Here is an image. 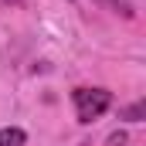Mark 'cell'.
<instances>
[{
	"label": "cell",
	"mask_w": 146,
	"mask_h": 146,
	"mask_svg": "<svg viewBox=\"0 0 146 146\" xmlns=\"http://www.w3.org/2000/svg\"><path fill=\"white\" fill-rule=\"evenodd\" d=\"M72 102H75L78 122H95V119L112 106V92H106V88H75Z\"/></svg>",
	"instance_id": "cell-1"
},
{
	"label": "cell",
	"mask_w": 146,
	"mask_h": 146,
	"mask_svg": "<svg viewBox=\"0 0 146 146\" xmlns=\"http://www.w3.org/2000/svg\"><path fill=\"white\" fill-rule=\"evenodd\" d=\"M24 129H17V126H10V129H0V146H24Z\"/></svg>",
	"instance_id": "cell-2"
},
{
	"label": "cell",
	"mask_w": 146,
	"mask_h": 146,
	"mask_svg": "<svg viewBox=\"0 0 146 146\" xmlns=\"http://www.w3.org/2000/svg\"><path fill=\"white\" fill-rule=\"evenodd\" d=\"M119 119H126V122H139V119H146V102L139 99V102H133L129 109L119 112Z\"/></svg>",
	"instance_id": "cell-3"
},
{
	"label": "cell",
	"mask_w": 146,
	"mask_h": 146,
	"mask_svg": "<svg viewBox=\"0 0 146 146\" xmlns=\"http://www.w3.org/2000/svg\"><path fill=\"white\" fill-rule=\"evenodd\" d=\"M106 146H126V133H122V129H115V133L109 136V143H106Z\"/></svg>",
	"instance_id": "cell-4"
}]
</instances>
